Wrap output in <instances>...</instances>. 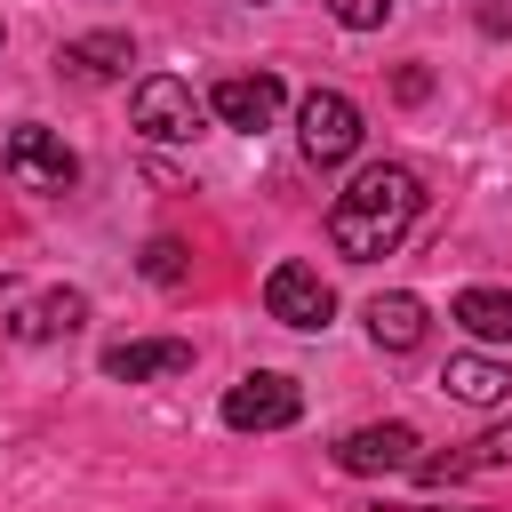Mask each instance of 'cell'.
I'll return each instance as SVG.
<instances>
[{"label": "cell", "mask_w": 512, "mask_h": 512, "mask_svg": "<svg viewBox=\"0 0 512 512\" xmlns=\"http://www.w3.org/2000/svg\"><path fill=\"white\" fill-rule=\"evenodd\" d=\"M416 208H424L416 168H400V160H368V168L336 192V208H328V240H336L344 264H376V256H392V248L408 240Z\"/></svg>", "instance_id": "1"}, {"label": "cell", "mask_w": 512, "mask_h": 512, "mask_svg": "<svg viewBox=\"0 0 512 512\" xmlns=\"http://www.w3.org/2000/svg\"><path fill=\"white\" fill-rule=\"evenodd\" d=\"M360 104L344 96V88H312L304 104H296V144H304V160L312 168H336V160H352L360 152Z\"/></svg>", "instance_id": "2"}, {"label": "cell", "mask_w": 512, "mask_h": 512, "mask_svg": "<svg viewBox=\"0 0 512 512\" xmlns=\"http://www.w3.org/2000/svg\"><path fill=\"white\" fill-rule=\"evenodd\" d=\"M304 416V392H296V376H280V368H248L232 392H224V424L232 432H288Z\"/></svg>", "instance_id": "3"}, {"label": "cell", "mask_w": 512, "mask_h": 512, "mask_svg": "<svg viewBox=\"0 0 512 512\" xmlns=\"http://www.w3.org/2000/svg\"><path fill=\"white\" fill-rule=\"evenodd\" d=\"M136 128L152 136V144H192L200 136V96H192V80H176V72H152V80H136Z\"/></svg>", "instance_id": "4"}, {"label": "cell", "mask_w": 512, "mask_h": 512, "mask_svg": "<svg viewBox=\"0 0 512 512\" xmlns=\"http://www.w3.org/2000/svg\"><path fill=\"white\" fill-rule=\"evenodd\" d=\"M264 312L280 320V328H328L336 320V288L312 272V264H272V280H264Z\"/></svg>", "instance_id": "5"}, {"label": "cell", "mask_w": 512, "mask_h": 512, "mask_svg": "<svg viewBox=\"0 0 512 512\" xmlns=\"http://www.w3.org/2000/svg\"><path fill=\"white\" fill-rule=\"evenodd\" d=\"M8 176H16V184H32V192H72L80 160H72V144H64L56 128L24 120V128L8 136Z\"/></svg>", "instance_id": "6"}, {"label": "cell", "mask_w": 512, "mask_h": 512, "mask_svg": "<svg viewBox=\"0 0 512 512\" xmlns=\"http://www.w3.org/2000/svg\"><path fill=\"white\" fill-rule=\"evenodd\" d=\"M280 104H288V88H280V72H232V80H216L208 88V112L224 120V128H272L280 120Z\"/></svg>", "instance_id": "7"}, {"label": "cell", "mask_w": 512, "mask_h": 512, "mask_svg": "<svg viewBox=\"0 0 512 512\" xmlns=\"http://www.w3.org/2000/svg\"><path fill=\"white\" fill-rule=\"evenodd\" d=\"M416 424H360V432H344L336 440V464L344 472H360V480H376V472H408L416 464Z\"/></svg>", "instance_id": "8"}, {"label": "cell", "mask_w": 512, "mask_h": 512, "mask_svg": "<svg viewBox=\"0 0 512 512\" xmlns=\"http://www.w3.org/2000/svg\"><path fill=\"white\" fill-rule=\"evenodd\" d=\"M440 392H448V400H464V408H504V400H512V368H504V360H488V352H448Z\"/></svg>", "instance_id": "9"}, {"label": "cell", "mask_w": 512, "mask_h": 512, "mask_svg": "<svg viewBox=\"0 0 512 512\" xmlns=\"http://www.w3.org/2000/svg\"><path fill=\"white\" fill-rule=\"evenodd\" d=\"M80 320H88V296H80V288H48V296L16 304L8 336H16V344H56V336H72Z\"/></svg>", "instance_id": "10"}, {"label": "cell", "mask_w": 512, "mask_h": 512, "mask_svg": "<svg viewBox=\"0 0 512 512\" xmlns=\"http://www.w3.org/2000/svg\"><path fill=\"white\" fill-rule=\"evenodd\" d=\"M184 368H192L184 336H144V344H112L104 352V376H120V384H152V376H184Z\"/></svg>", "instance_id": "11"}, {"label": "cell", "mask_w": 512, "mask_h": 512, "mask_svg": "<svg viewBox=\"0 0 512 512\" xmlns=\"http://www.w3.org/2000/svg\"><path fill=\"white\" fill-rule=\"evenodd\" d=\"M56 64L80 72V80H120V72L136 64V40H128V32H80V40H64Z\"/></svg>", "instance_id": "12"}, {"label": "cell", "mask_w": 512, "mask_h": 512, "mask_svg": "<svg viewBox=\"0 0 512 512\" xmlns=\"http://www.w3.org/2000/svg\"><path fill=\"white\" fill-rule=\"evenodd\" d=\"M504 464H512V424L480 432L464 456H416V472H424L432 488H448V480H464V472H504Z\"/></svg>", "instance_id": "13"}, {"label": "cell", "mask_w": 512, "mask_h": 512, "mask_svg": "<svg viewBox=\"0 0 512 512\" xmlns=\"http://www.w3.org/2000/svg\"><path fill=\"white\" fill-rule=\"evenodd\" d=\"M368 336H376L384 352H416V344H424V296H408V288L376 296V304H368Z\"/></svg>", "instance_id": "14"}, {"label": "cell", "mask_w": 512, "mask_h": 512, "mask_svg": "<svg viewBox=\"0 0 512 512\" xmlns=\"http://www.w3.org/2000/svg\"><path fill=\"white\" fill-rule=\"evenodd\" d=\"M448 320H456L464 336H480V344H512V296H504V288H464V296L448 304Z\"/></svg>", "instance_id": "15"}, {"label": "cell", "mask_w": 512, "mask_h": 512, "mask_svg": "<svg viewBox=\"0 0 512 512\" xmlns=\"http://www.w3.org/2000/svg\"><path fill=\"white\" fill-rule=\"evenodd\" d=\"M392 8H400V0H328V16H336L344 32H376Z\"/></svg>", "instance_id": "16"}, {"label": "cell", "mask_w": 512, "mask_h": 512, "mask_svg": "<svg viewBox=\"0 0 512 512\" xmlns=\"http://www.w3.org/2000/svg\"><path fill=\"white\" fill-rule=\"evenodd\" d=\"M144 280L176 288V280H184V248H176V240H152V248H144Z\"/></svg>", "instance_id": "17"}, {"label": "cell", "mask_w": 512, "mask_h": 512, "mask_svg": "<svg viewBox=\"0 0 512 512\" xmlns=\"http://www.w3.org/2000/svg\"><path fill=\"white\" fill-rule=\"evenodd\" d=\"M392 96H400V104H424V96H432V72H424V64H408V72L392 80Z\"/></svg>", "instance_id": "18"}, {"label": "cell", "mask_w": 512, "mask_h": 512, "mask_svg": "<svg viewBox=\"0 0 512 512\" xmlns=\"http://www.w3.org/2000/svg\"><path fill=\"white\" fill-rule=\"evenodd\" d=\"M472 16H480V32H496V40L512 32V0H472Z\"/></svg>", "instance_id": "19"}]
</instances>
